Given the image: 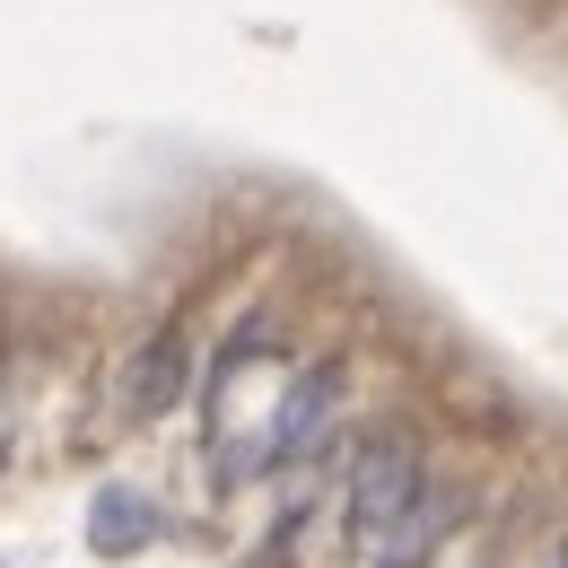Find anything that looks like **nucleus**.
Wrapping results in <instances>:
<instances>
[{
	"instance_id": "1",
	"label": "nucleus",
	"mask_w": 568,
	"mask_h": 568,
	"mask_svg": "<svg viewBox=\"0 0 568 568\" xmlns=\"http://www.w3.org/2000/svg\"><path fill=\"white\" fill-rule=\"evenodd\" d=\"M428 490V455H420V437L403 420H376V428H358L351 437V455H342V490H333V516H342V542H385L403 516H412V498Z\"/></svg>"
},
{
	"instance_id": "2",
	"label": "nucleus",
	"mask_w": 568,
	"mask_h": 568,
	"mask_svg": "<svg viewBox=\"0 0 568 568\" xmlns=\"http://www.w3.org/2000/svg\"><path fill=\"white\" fill-rule=\"evenodd\" d=\"M473 516H481V481H437V473H428V490L412 498V516L376 542V568H437L446 542H455Z\"/></svg>"
},
{
	"instance_id": "3",
	"label": "nucleus",
	"mask_w": 568,
	"mask_h": 568,
	"mask_svg": "<svg viewBox=\"0 0 568 568\" xmlns=\"http://www.w3.org/2000/svg\"><path fill=\"white\" fill-rule=\"evenodd\" d=\"M184 385H193V333L184 324H158L132 358V376H123V412L132 420H166L175 403H184Z\"/></svg>"
},
{
	"instance_id": "4",
	"label": "nucleus",
	"mask_w": 568,
	"mask_h": 568,
	"mask_svg": "<svg viewBox=\"0 0 568 568\" xmlns=\"http://www.w3.org/2000/svg\"><path fill=\"white\" fill-rule=\"evenodd\" d=\"M272 333H281V324H272V306H254V315H236V333L211 351V367H202V403H211V420H219V403H227V394L272 358Z\"/></svg>"
},
{
	"instance_id": "5",
	"label": "nucleus",
	"mask_w": 568,
	"mask_h": 568,
	"mask_svg": "<svg viewBox=\"0 0 568 568\" xmlns=\"http://www.w3.org/2000/svg\"><path fill=\"white\" fill-rule=\"evenodd\" d=\"M158 498H141V490H105L97 507H88V542L105 551V560H132V551H149L158 542Z\"/></svg>"
},
{
	"instance_id": "6",
	"label": "nucleus",
	"mask_w": 568,
	"mask_h": 568,
	"mask_svg": "<svg viewBox=\"0 0 568 568\" xmlns=\"http://www.w3.org/2000/svg\"><path fill=\"white\" fill-rule=\"evenodd\" d=\"M551 568H568V542H560V560H551Z\"/></svg>"
}]
</instances>
